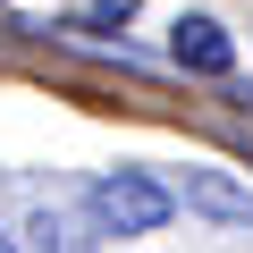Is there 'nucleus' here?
<instances>
[{
  "mask_svg": "<svg viewBox=\"0 0 253 253\" xmlns=\"http://www.w3.org/2000/svg\"><path fill=\"white\" fill-rule=\"evenodd\" d=\"M84 211H93V228H101V236H152V228H169L177 194H169L152 169H110V177H93Z\"/></svg>",
  "mask_w": 253,
  "mask_h": 253,
  "instance_id": "obj_1",
  "label": "nucleus"
},
{
  "mask_svg": "<svg viewBox=\"0 0 253 253\" xmlns=\"http://www.w3.org/2000/svg\"><path fill=\"white\" fill-rule=\"evenodd\" d=\"M177 203H186L194 219H211V228H253V186H245V177H228L219 161H186Z\"/></svg>",
  "mask_w": 253,
  "mask_h": 253,
  "instance_id": "obj_2",
  "label": "nucleus"
},
{
  "mask_svg": "<svg viewBox=\"0 0 253 253\" xmlns=\"http://www.w3.org/2000/svg\"><path fill=\"white\" fill-rule=\"evenodd\" d=\"M169 59L194 68V76H236V42H228L219 17H177L169 26Z\"/></svg>",
  "mask_w": 253,
  "mask_h": 253,
  "instance_id": "obj_3",
  "label": "nucleus"
},
{
  "mask_svg": "<svg viewBox=\"0 0 253 253\" xmlns=\"http://www.w3.org/2000/svg\"><path fill=\"white\" fill-rule=\"evenodd\" d=\"M26 236H34V253H76V236H68V219H59V211H34V228H26Z\"/></svg>",
  "mask_w": 253,
  "mask_h": 253,
  "instance_id": "obj_4",
  "label": "nucleus"
},
{
  "mask_svg": "<svg viewBox=\"0 0 253 253\" xmlns=\"http://www.w3.org/2000/svg\"><path fill=\"white\" fill-rule=\"evenodd\" d=\"M0 253H17V245H9V236H0Z\"/></svg>",
  "mask_w": 253,
  "mask_h": 253,
  "instance_id": "obj_5",
  "label": "nucleus"
},
{
  "mask_svg": "<svg viewBox=\"0 0 253 253\" xmlns=\"http://www.w3.org/2000/svg\"><path fill=\"white\" fill-rule=\"evenodd\" d=\"M245 101H253V84H245Z\"/></svg>",
  "mask_w": 253,
  "mask_h": 253,
  "instance_id": "obj_6",
  "label": "nucleus"
}]
</instances>
